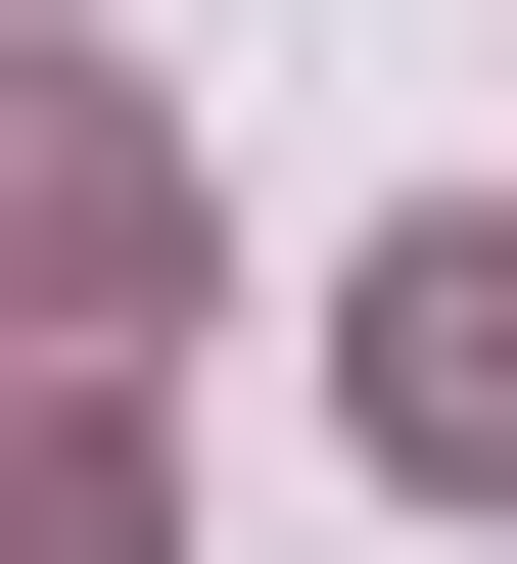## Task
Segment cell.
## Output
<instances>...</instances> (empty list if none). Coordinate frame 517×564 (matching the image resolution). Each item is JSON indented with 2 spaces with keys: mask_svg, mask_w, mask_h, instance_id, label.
I'll use <instances>...</instances> for the list:
<instances>
[{
  "mask_svg": "<svg viewBox=\"0 0 517 564\" xmlns=\"http://www.w3.org/2000/svg\"><path fill=\"white\" fill-rule=\"evenodd\" d=\"M330 423H377L423 518H517V188H423V236H377V329H330Z\"/></svg>",
  "mask_w": 517,
  "mask_h": 564,
  "instance_id": "6da1fadb",
  "label": "cell"
},
{
  "mask_svg": "<svg viewBox=\"0 0 517 564\" xmlns=\"http://www.w3.org/2000/svg\"><path fill=\"white\" fill-rule=\"evenodd\" d=\"M141 282H189V141L95 47H0V329H141Z\"/></svg>",
  "mask_w": 517,
  "mask_h": 564,
  "instance_id": "7a4b0ae2",
  "label": "cell"
}]
</instances>
